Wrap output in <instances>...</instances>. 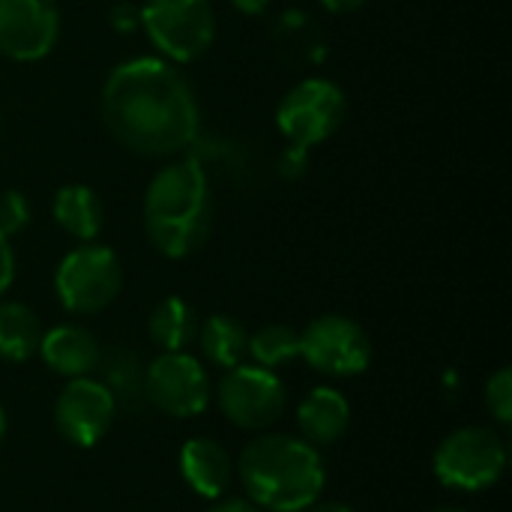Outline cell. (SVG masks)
<instances>
[{"label": "cell", "instance_id": "3", "mask_svg": "<svg viewBox=\"0 0 512 512\" xmlns=\"http://www.w3.org/2000/svg\"><path fill=\"white\" fill-rule=\"evenodd\" d=\"M237 468L249 501L267 512H303L327 483L318 447L294 435H261L243 450Z\"/></svg>", "mask_w": 512, "mask_h": 512}, {"label": "cell", "instance_id": "11", "mask_svg": "<svg viewBox=\"0 0 512 512\" xmlns=\"http://www.w3.org/2000/svg\"><path fill=\"white\" fill-rule=\"evenodd\" d=\"M60 36L54 0H0V54L33 63L51 54Z\"/></svg>", "mask_w": 512, "mask_h": 512}, {"label": "cell", "instance_id": "19", "mask_svg": "<svg viewBox=\"0 0 512 512\" xmlns=\"http://www.w3.org/2000/svg\"><path fill=\"white\" fill-rule=\"evenodd\" d=\"M198 315L180 297H165L150 312V339L162 351H183L198 339Z\"/></svg>", "mask_w": 512, "mask_h": 512}, {"label": "cell", "instance_id": "21", "mask_svg": "<svg viewBox=\"0 0 512 512\" xmlns=\"http://www.w3.org/2000/svg\"><path fill=\"white\" fill-rule=\"evenodd\" d=\"M276 39L282 48H294L297 60H321L324 57V36L318 33L315 21L303 12H285L276 21Z\"/></svg>", "mask_w": 512, "mask_h": 512}, {"label": "cell", "instance_id": "30", "mask_svg": "<svg viewBox=\"0 0 512 512\" xmlns=\"http://www.w3.org/2000/svg\"><path fill=\"white\" fill-rule=\"evenodd\" d=\"M303 512H354V510H351L348 504H339V501H321V504L315 501L312 507H306Z\"/></svg>", "mask_w": 512, "mask_h": 512}, {"label": "cell", "instance_id": "22", "mask_svg": "<svg viewBox=\"0 0 512 512\" xmlns=\"http://www.w3.org/2000/svg\"><path fill=\"white\" fill-rule=\"evenodd\" d=\"M30 222V204L21 192L6 189L0 192V237H15L18 231H24Z\"/></svg>", "mask_w": 512, "mask_h": 512}, {"label": "cell", "instance_id": "14", "mask_svg": "<svg viewBox=\"0 0 512 512\" xmlns=\"http://www.w3.org/2000/svg\"><path fill=\"white\" fill-rule=\"evenodd\" d=\"M180 474L201 498H219L231 486V459L213 438H189L180 450Z\"/></svg>", "mask_w": 512, "mask_h": 512}, {"label": "cell", "instance_id": "6", "mask_svg": "<svg viewBox=\"0 0 512 512\" xmlns=\"http://www.w3.org/2000/svg\"><path fill=\"white\" fill-rule=\"evenodd\" d=\"M123 288V267L108 246L81 243L72 249L54 276V291L66 312L96 315L114 303Z\"/></svg>", "mask_w": 512, "mask_h": 512}, {"label": "cell", "instance_id": "13", "mask_svg": "<svg viewBox=\"0 0 512 512\" xmlns=\"http://www.w3.org/2000/svg\"><path fill=\"white\" fill-rule=\"evenodd\" d=\"M39 354L45 366L63 378H87L99 366V357H102L93 333L75 324H63V327L42 333Z\"/></svg>", "mask_w": 512, "mask_h": 512}, {"label": "cell", "instance_id": "4", "mask_svg": "<svg viewBox=\"0 0 512 512\" xmlns=\"http://www.w3.org/2000/svg\"><path fill=\"white\" fill-rule=\"evenodd\" d=\"M147 39L171 63L204 57L216 39V12L210 0H147L141 6Z\"/></svg>", "mask_w": 512, "mask_h": 512}, {"label": "cell", "instance_id": "12", "mask_svg": "<svg viewBox=\"0 0 512 512\" xmlns=\"http://www.w3.org/2000/svg\"><path fill=\"white\" fill-rule=\"evenodd\" d=\"M114 396L105 384L87 378H72L54 405L57 432L75 447H93L114 423Z\"/></svg>", "mask_w": 512, "mask_h": 512}, {"label": "cell", "instance_id": "28", "mask_svg": "<svg viewBox=\"0 0 512 512\" xmlns=\"http://www.w3.org/2000/svg\"><path fill=\"white\" fill-rule=\"evenodd\" d=\"M366 0H321V6L324 9H330V12H336V15H342V12H354V9H360Z\"/></svg>", "mask_w": 512, "mask_h": 512}, {"label": "cell", "instance_id": "17", "mask_svg": "<svg viewBox=\"0 0 512 512\" xmlns=\"http://www.w3.org/2000/svg\"><path fill=\"white\" fill-rule=\"evenodd\" d=\"M198 339H201L204 357L213 366L225 369V372L234 369V366H240L246 360V354H249V333L231 315H210L198 327Z\"/></svg>", "mask_w": 512, "mask_h": 512}, {"label": "cell", "instance_id": "9", "mask_svg": "<svg viewBox=\"0 0 512 512\" xmlns=\"http://www.w3.org/2000/svg\"><path fill=\"white\" fill-rule=\"evenodd\" d=\"M300 357L330 378H351L372 363V342L357 321L324 315L300 333Z\"/></svg>", "mask_w": 512, "mask_h": 512}, {"label": "cell", "instance_id": "5", "mask_svg": "<svg viewBox=\"0 0 512 512\" xmlns=\"http://www.w3.org/2000/svg\"><path fill=\"white\" fill-rule=\"evenodd\" d=\"M432 468L447 489L483 492L501 480L507 468V447L498 432L486 426H465L441 441Z\"/></svg>", "mask_w": 512, "mask_h": 512}, {"label": "cell", "instance_id": "31", "mask_svg": "<svg viewBox=\"0 0 512 512\" xmlns=\"http://www.w3.org/2000/svg\"><path fill=\"white\" fill-rule=\"evenodd\" d=\"M6 438V414H3V405H0V444Z\"/></svg>", "mask_w": 512, "mask_h": 512}, {"label": "cell", "instance_id": "2", "mask_svg": "<svg viewBox=\"0 0 512 512\" xmlns=\"http://www.w3.org/2000/svg\"><path fill=\"white\" fill-rule=\"evenodd\" d=\"M213 228L210 177L198 159H177L159 168L144 195V231L165 258L195 255Z\"/></svg>", "mask_w": 512, "mask_h": 512}, {"label": "cell", "instance_id": "1", "mask_svg": "<svg viewBox=\"0 0 512 512\" xmlns=\"http://www.w3.org/2000/svg\"><path fill=\"white\" fill-rule=\"evenodd\" d=\"M102 120L132 153L174 156L201 132L192 81L165 57H135L114 66L102 84Z\"/></svg>", "mask_w": 512, "mask_h": 512}, {"label": "cell", "instance_id": "16", "mask_svg": "<svg viewBox=\"0 0 512 512\" xmlns=\"http://www.w3.org/2000/svg\"><path fill=\"white\" fill-rule=\"evenodd\" d=\"M54 222L75 240L90 243L99 237L105 222V207L90 186L72 183L54 195Z\"/></svg>", "mask_w": 512, "mask_h": 512}, {"label": "cell", "instance_id": "27", "mask_svg": "<svg viewBox=\"0 0 512 512\" xmlns=\"http://www.w3.org/2000/svg\"><path fill=\"white\" fill-rule=\"evenodd\" d=\"M231 3H234V9H240L243 15H261V12L270 9L273 0H231Z\"/></svg>", "mask_w": 512, "mask_h": 512}, {"label": "cell", "instance_id": "15", "mask_svg": "<svg viewBox=\"0 0 512 512\" xmlns=\"http://www.w3.org/2000/svg\"><path fill=\"white\" fill-rule=\"evenodd\" d=\"M351 423V405L348 399L333 387H315L297 408V426L303 432V441L312 447L336 444Z\"/></svg>", "mask_w": 512, "mask_h": 512}, {"label": "cell", "instance_id": "23", "mask_svg": "<svg viewBox=\"0 0 512 512\" xmlns=\"http://www.w3.org/2000/svg\"><path fill=\"white\" fill-rule=\"evenodd\" d=\"M486 405L492 411V417L498 423H510L512 420V369H498L489 384H486Z\"/></svg>", "mask_w": 512, "mask_h": 512}, {"label": "cell", "instance_id": "24", "mask_svg": "<svg viewBox=\"0 0 512 512\" xmlns=\"http://www.w3.org/2000/svg\"><path fill=\"white\" fill-rule=\"evenodd\" d=\"M108 24L117 33H135L141 27V9L132 0H120L108 9Z\"/></svg>", "mask_w": 512, "mask_h": 512}, {"label": "cell", "instance_id": "18", "mask_svg": "<svg viewBox=\"0 0 512 512\" xmlns=\"http://www.w3.org/2000/svg\"><path fill=\"white\" fill-rule=\"evenodd\" d=\"M42 327L30 306L0 303V357L9 363H24L39 351Z\"/></svg>", "mask_w": 512, "mask_h": 512}, {"label": "cell", "instance_id": "8", "mask_svg": "<svg viewBox=\"0 0 512 512\" xmlns=\"http://www.w3.org/2000/svg\"><path fill=\"white\" fill-rule=\"evenodd\" d=\"M216 399H219L222 414L234 426L252 429V432L273 426L285 414V405H288V393L279 375L273 369L246 366V363L222 375Z\"/></svg>", "mask_w": 512, "mask_h": 512}, {"label": "cell", "instance_id": "7", "mask_svg": "<svg viewBox=\"0 0 512 512\" xmlns=\"http://www.w3.org/2000/svg\"><path fill=\"white\" fill-rule=\"evenodd\" d=\"M348 114V99L342 87L330 78H303L294 84L279 108H276V123L279 132L288 138V144L300 147H315L330 141Z\"/></svg>", "mask_w": 512, "mask_h": 512}, {"label": "cell", "instance_id": "29", "mask_svg": "<svg viewBox=\"0 0 512 512\" xmlns=\"http://www.w3.org/2000/svg\"><path fill=\"white\" fill-rule=\"evenodd\" d=\"M210 512H264V510H258L252 501H237V498H234V501H222V504H216Z\"/></svg>", "mask_w": 512, "mask_h": 512}, {"label": "cell", "instance_id": "10", "mask_svg": "<svg viewBox=\"0 0 512 512\" xmlns=\"http://www.w3.org/2000/svg\"><path fill=\"white\" fill-rule=\"evenodd\" d=\"M147 396L168 417H198L210 405V378L186 351H165L147 369Z\"/></svg>", "mask_w": 512, "mask_h": 512}, {"label": "cell", "instance_id": "32", "mask_svg": "<svg viewBox=\"0 0 512 512\" xmlns=\"http://www.w3.org/2000/svg\"><path fill=\"white\" fill-rule=\"evenodd\" d=\"M432 512H465V510H456V507H441V510H432Z\"/></svg>", "mask_w": 512, "mask_h": 512}, {"label": "cell", "instance_id": "25", "mask_svg": "<svg viewBox=\"0 0 512 512\" xmlns=\"http://www.w3.org/2000/svg\"><path fill=\"white\" fill-rule=\"evenodd\" d=\"M306 165H309V147H300V144H288L279 156V174L294 180V177H303L306 174Z\"/></svg>", "mask_w": 512, "mask_h": 512}, {"label": "cell", "instance_id": "20", "mask_svg": "<svg viewBox=\"0 0 512 512\" xmlns=\"http://www.w3.org/2000/svg\"><path fill=\"white\" fill-rule=\"evenodd\" d=\"M249 354L261 369H279L300 357V333L288 324H270L249 336Z\"/></svg>", "mask_w": 512, "mask_h": 512}, {"label": "cell", "instance_id": "26", "mask_svg": "<svg viewBox=\"0 0 512 512\" xmlns=\"http://www.w3.org/2000/svg\"><path fill=\"white\" fill-rule=\"evenodd\" d=\"M12 279H15V252H12L9 240L0 237V297L6 294Z\"/></svg>", "mask_w": 512, "mask_h": 512}]
</instances>
